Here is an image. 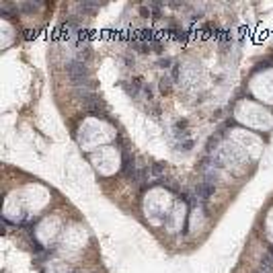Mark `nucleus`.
Returning <instances> with one entry per match:
<instances>
[{
    "label": "nucleus",
    "mask_w": 273,
    "mask_h": 273,
    "mask_svg": "<svg viewBox=\"0 0 273 273\" xmlns=\"http://www.w3.org/2000/svg\"><path fill=\"white\" fill-rule=\"evenodd\" d=\"M86 107V111L91 115H95V117H103V119H107V111H105V105H103V101L99 99V97H95L91 103H86L84 105Z\"/></svg>",
    "instance_id": "obj_1"
},
{
    "label": "nucleus",
    "mask_w": 273,
    "mask_h": 273,
    "mask_svg": "<svg viewBox=\"0 0 273 273\" xmlns=\"http://www.w3.org/2000/svg\"><path fill=\"white\" fill-rule=\"evenodd\" d=\"M273 66V57H265L263 62H259L255 68H253V72H259V70H267V68H271Z\"/></svg>",
    "instance_id": "obj_2"
},
{
    "label": "nucleus",
    "mask_w": 273,
    "mask_h": 273,
    "mask_svg": "<svg viewBox=\"0 0 273 273\" xmlns=\"http://www.w3.org/2000/svg\"><path fill=\"white\" fill-rule=\"evenodd\" d=\"M166 64H171V60H160V62H158L160 68H166Z\"/></svg>",
    "instance_id": "obj_3"
}]
</instances>
